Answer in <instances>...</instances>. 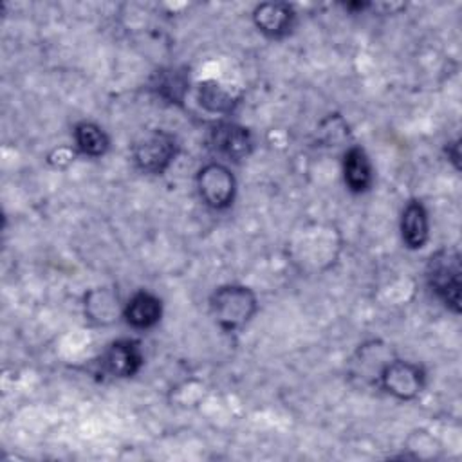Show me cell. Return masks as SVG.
Returning a JSON list of instances; mask_svg holds the SVG:
<instances>
[{
    "label": "cell",
    "instance_id": "obj_6",
    "mask_svg": "<svg viewBox=\"0 0 462 462\" xmlns=\"http://www.w3.org/2000/svg\"><path fill=\"white\" fill-rule=\"evenodd\" d=\"M209 150L231 162H242L253 153L254 139L247 126L235 121H217L208 132Z\"/></svg>",
    "mask_w": 462,
    "mask_h": 462
},
{
    "label": "cell",
    "instance_id": "obj_2",
    "mask_svg": "<svg viewBox=\"0 0 462 462\" xmlns=\"http://www.w3.org/2000/svg\"><path fill=\"white\" fill-rule=\"evenodd\" d=\"M460 253L457 247L437 249L426 263V283L430 291L449 309L460 312Z\"/></svg>",
    "mask_w": 462,
    "mask_h": 462
},
{
    "label": "cell",
    "instance_id": "obj_14",
    "mask_svg": "<svg viewBox=\"0 0 462 462\" xmlns=\"http://www.w3.org/2000/svg\"><path fill=\"white\" fill-rule=\"evenodd\" d=\"M72 141L76 150L92 159L103 157L110 148L108 134L94 121H79L72 128Z\"/></svg>",
    "mask_w": 462,
    "mask_h": 462
},
{
    "label": "cell",
    "instance_id": "obj_8",
    "mask_svg": "<svg viewBox=\"0 0 462 462\" xmlns=\"http://www.w3.org/2000/svg\"><path fill=\"white\" fill-rule=\"evenodd\" d=\"M251 18L265 38L282 40L294 31L298 13L289 2H262L254 5Z\"/></svg>",
    "mask_w": 462,
    "mask_h": 462
},
{
    "label": "cell",
    "instance_id": "obj_7",
    "mask_svg": "<svg viewBox=\"0 0 462 462\" xmlns=\"http://www.w3.org/2000/svg\"><path fill=\"white\" fill-rule=\"evenodd\" d=\"M97 365L103 375L114 379L134 377L144 365L141 343L130 337L116 339L103 350Z\"/></svg>",
    "mask_w": 462,
    "mask_h": 462
},
{
    "label": "cell",
    "instance_id": "obj_16",
    "mask_svg": "<svg viewBox=\"0 0 462 462\" xmlns=\"http://www.w3.org/2000/svg\"><path fill=\"white\" fill-rule=\"evenodd\" d=\"M460 141L458 139H455L453 143H448V146H446V153H448V159L455 164V168H458V159H460V144H458Z\"/></svg>",
    "mask_w": 462,
    "mask_h": 462
},
{
    "label": "cell",
    "instance_id": "obj_5",
    "mask_svg": "<svg viewBox=\"0 0 462 462\" xmlns=\"http://www.w3.org/2000/svg\"><path fill=\"white\" fill-rule=\"evenodd\" d=\"M375 383L399 401H413L426 388V370L417 363L392 357L381 368Z\"/></svg>",
    "mask_w": 462,
    "mask_h": 462
},
{
    "label": "cell",
    "instance_id": "obj_15",
    "mask_svg": "<svg viewBox=\"0 0 462 462\" xmlns=\"http://www.w3.org/2000/svg\"><path fill=\"white\" fill-rule=\"evenodd\" d=\"M197 101L204 110L213 114H222V116L231 114L238 103V99L231 94V90H227L224 85H220L215 79H206L199 83Z\"/></svg>",
    "mask_w": 462,
    "mask_h": 462
},
{
    "label": "cell",
    "instance_id": "obj_9",
    "mask_svg": "<svg viewBox=\"0 0 462 462\" xmlns=\"http://www.w3.org/2000/svg\"><path fill=\"white\" fill-rule=\"evenodd\" d=\"M343 180L350 193H366L374 184V168L366 150L359 144H350L343 153Z\"/></svg>",
    "mask_w": 462,
    "mask_h": 462
},
{
    "label": "cell",
    "instance_id": "obj_13",
    "mask_svg": "<svg viewBox=\"0 0 462 462\" xmlns=\"http://www.w3.org/2000/svg\"><path fill=\"white\" fill-rule=\"evenodd\" d=\"M85 316L97 323V325H108L117 319V316H123V305L119 303V296L114 289L108 287H97L85 294Z\"/></svg>",
    "mask_w": 462,
    "mask_h": 462
},
{
    "label": "cell",
    "instance_id": "obj_11",
    "mask_svg": "<svg viewBox=\"0 0 462 462\" xmlns=\"http://www.w3.org/2000/svg\"><path fill=\"white\" fill-rule=\"evenodd\" d=\"M401 238L402 244L411 249H422L430 238V217L426 206L419 199H411L401 211Z\"/></svg>",
    "mask_w": 462,
    "mask_h": 462
},
{
    "label": "cell",
    "instance_id": "obj_1",
    "mask_svg": "<svg viewBox=\"0 0 462 462\" xmlns=\"http://www.w3.org/2000/svg\"><path fill=\"white\" fill-rule=\"evenodd\" d=\"M258 298L247 285L226 283L209 296V312L224 332L242 330L256 314Z\"/></svg>",
    "mask_w": 462,
    "mask_h": 462
},
{
    "label": "cell",
    "instance_id": "obj_4",
    "mask_svg": "<svg viewBox=\"0 0 462 462\" xmlns=\"http://www.w3.org/2000/svg\"><path fill=\"white\" fill-rule=\"evenodd\" d=\"M195 186L204 206L224 211L233 206L236 197V179L233 171L220 161L202 164L195 175Z\"/></svg>",
    "mask_w": 462,
    "mask_h": 462
},
{
    "label": "cell",
    "instance_id": "obj_3",
    "mask_svg": "<svg viewBox=\"0 0 462 462\" xmlns=\"http://www.w3.org/2000/svg\"><path fill=\"white\" fill-rule=\"evenodd\" d=\"M179 152V139L164 128L144 132L130 146L132 162L144 175H162L173 164Z\"/></svg>",
    "mask_w": 462,
    "mask_h": 462
},
{
    "label": "cell",
    "instance_id": "obj_10",
    "mask_svg": "<svg viewBox=\"0 0 462 462\" xmlns=\"http://www.w3.org/2000/svg\"><path fill=\"white\" fill-rule=\"evenodd\" d=\"M123 318L135 330L153 328L162 318V301L153 292L141 289L123 305Z\"/></svg>",
    "mask_w": 462,
    "mask_h": 462
},
{
    "label": "cell",
    "instance_id": "obj_12",
    "mask_svg": "<svg viewBox=\"0 0 462 462\" xmlns=\"http://www.w3.org/2000/svg\"><path fill=\"white\" fill-rule=\"evenodd\" d=\"M150 90L170 105H182L189 92V72L184 67H162L148 83Z\"/></svg>",
    "mask_w": 462,
    "mask_h": 462
}]
</instances>
